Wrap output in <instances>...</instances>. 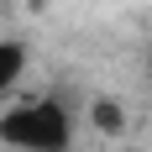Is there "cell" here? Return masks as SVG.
Returning a JSON list of instances; mask_svg holds the SVG:
<instances>
[{
  "label": "cell",
  "mask_w": 152,
  "mask_h": 152,
  "mask_svg": "<svg viewBox=\"0 0 152 152\" xmlns=\"http://www.w3.org/2000/svg\"><path fill=\"white\" fill-rule=\"evenodd\" d=\"M0 142L16 152H74V110L53 94L11 100L0 105Z\"/></svg>",
  "instance_id": "obj_1"
},
{
  "label": "cell",
  "mask_w": 152,
  "mask_h": 152,
  "mask_svg": "<svg viewBox=\"0 0 152 152\" xmlns=\"http://www.w3.org/2000/svg\"><path fill=\"white\" fill-rule=\"evenodd\" d=\"M21 74H26V47L21 42H0V105L16 94Z\"/></svg>",
  "instance_id": "obj_2"
},
{
  "label": "cell",
  "mask_w": 152,
  "mask_h": 152,
  "mask_svg": "<svg viewBox=\"0 0 152 152\" xmlns=\"http://www.w3.org/2000/svg\"><path fill=\"white\" fill-rule=\"evenodd\" d=\"M89 126L100 131V137H121V131H126V110H121V100L94 94V100H89Z\"/></svg>",
  "instance_id": "obj_3"
}]
</instances>
